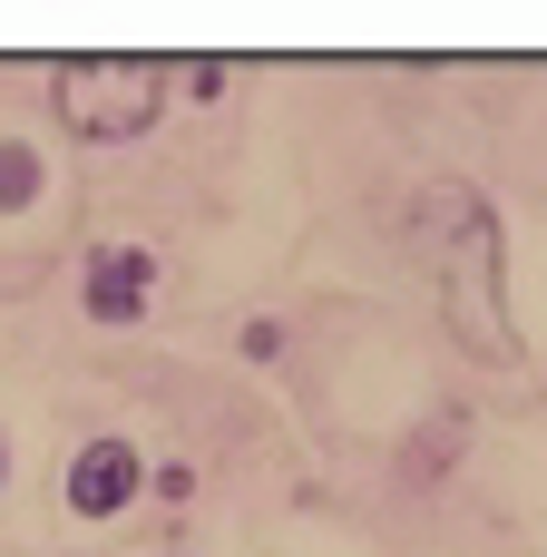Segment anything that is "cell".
<instances>
[{"label": "cell", "mask_w": 547, "mask_h": 557, "mask_svg": "<svg viewBox=\"0 0 547 557\" xmlns=\"http://www.w3.org/2000/svg\"><path fill=\"white\" fill-rule=\"evenodd\" d=\"M411 225H421V264H431V304H440L450 343L470 362H489V372H519L529 343L509 323V235H499V206L470 176H440V186H421Z\"/></svg>", "instance_id": "1"}, {"label": "cell", "mask_w": 547, "mask_h": 557, "mask_svg": "<svg viewBox=\"0 0 547 557\" xmlns=\"http://www.w3.org/2000/svg\"><path fill=\"white\" fill-rule=\"evenodd\" d=\"M20 196H29V157L10 147V157H0V206H20Z\"/></svg>", "instance_id": "5"}, {"label": "cell", "mask_w": 547, "mask_h": 557, "mask_svg": "<svg viewBox=\"0 0 547 557\" xmlns=\"http://www.w3.org/2000/svg\"><path fill=\"white\" fill-rule=\"evenodd\" d=\"M157 294V255L147 245H98L88 255V284H78V313L88 323H137Z\"/></svg>", "instance_id": "3"}, {"label": "cell", "mask_w": 547, "mask_h": 557, "mask_svg": "<svg viewBox=\"0 0 547 557\" xmlns=\"http://www.w3.org/2000/svg\"><path fill=\"white\" fill-rule=\"evenodd\" d=\"M137 490H147V470H137L127 441H88V450L69 460V519H117Z\"/></svg>", "instance_id": "4"}, {"label": "cell", "mask_w": 547, "mask_h": 557, "mask_svg": "<svg viewBox=\"0 0 547 557\" xmlns=\"http://www.w3.org/2000/svg\"><path fill=\"white\" fill-rule=\"evenodd\" d=\"M0 480H10V450H0Z\"/></svg>", "instance_id": "6"}, {"label": "cell", "mask_w": 547, "mask_h": 557, "mask_svg": "<svg viewBox=\"0 0 547 557\" xmlns=\"http://www.w3.org/2000/svg\"><path fill=\"white\" fill-rule=\"evenodd\" d=\"M49 108H59V127L78 147H127L166 108V59H59Z\"/></svg>", "instance_id": "2"}]
</instances>
